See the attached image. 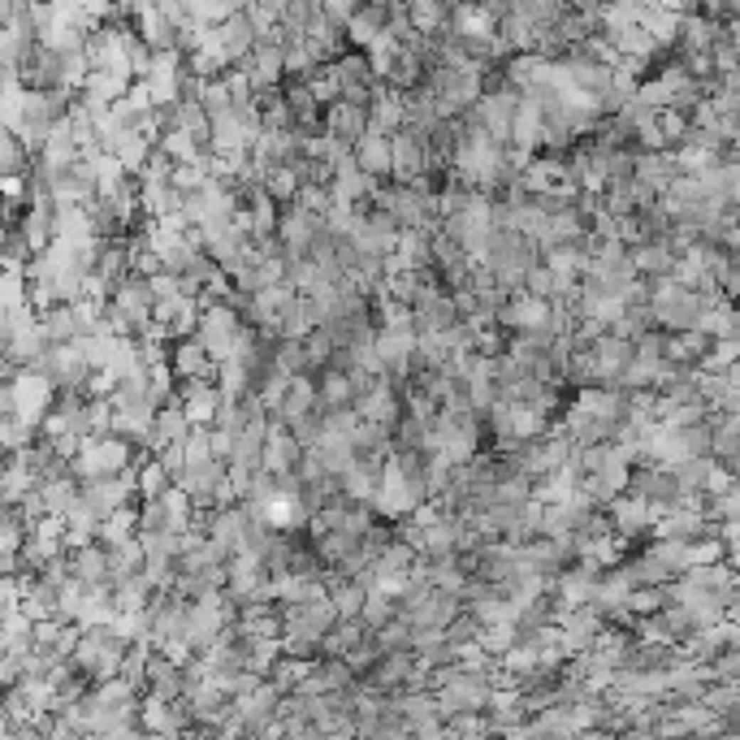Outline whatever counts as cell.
<instances>
[{
    "instance_id": "obj_1",
    "label": "cell",
    "mask_w": 740,
    "mask_h": 740,
    "mask_svg": "<svg viewBox=\"0 0 740 740\" xmlns=\"http://www.w3.org/2000/svg\"><path fill=\"white\" fill-rule=\"evenodd\" d=\"M364 161H368V169H381V165L390 161V147L377 143V134H368V143H364Z\"/></svg>"
}]
</instances>
